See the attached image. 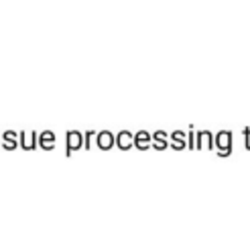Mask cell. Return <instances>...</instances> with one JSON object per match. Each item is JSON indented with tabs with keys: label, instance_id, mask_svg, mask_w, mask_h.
Instances as JSON below:
<instances>
[{
	"label": "cell",
	"instance_id": "cell-5",
	"mask_svg": "<svg viewBox=\"0 0 250 230\" xmlns=\"http://www.w3.org/2000/svg\"><path fill=\"white\" fill-rule=\"evenodd\" d=\"M37 138H39V133H27V131L19 133V143H21V149H27V151L37 149V147H39V143H37Z\"/></svg>",
	"mask_w": 250,
	"mask_h": 230
},
{
	"label": "cell",
	"instance_id": "cell-15",
	"mask_svg": "<svg viewBox=\"0 0 250 230\" xmlns=\"http://www.w3.org/2000/svg\"><path fill=\"white\" fill-rule=\"evenodd\" d=\"M0 140H2V133H0Z\"/></svg>",
	"mask_w": 250,
	"mask_h": 230
},
{
	"label": "cell",
	"instance_id": "cell-2",
	"mask_svg": "<svg viewBox=\"0 0 250 230\" xmlns=\"http://www.w3.org/2000/svg\"><path fill=\"white\" fill-rule=\"evenodd\" d=\"M82 147H83V133L69 131L65 137V155H71V153H76Z\"/></svg>",
	"mask_w": 250,
	"mask_h": 230
},
{
	"label": "cell",
	"instance_id": "cell-4",
	"mask_svg": "<svg viewBox=\"0 0 250 230\" xmlns=\"http://www.w3.org/2000/svg\"><path fill=\"white\" fill-rule=\"evenodd\" d=\"M96 145H98V149L108 151V149H112V147L116 145V137L112 135L110 131H100L96 135Z\"/></svg>",
	"mask_w": 250,
	"mask_h": 230
},
{
	"label": "cell",
	"instance_id": "cell-6",
	"mask_svg": "<svg viewBox=\"0 0 250 230\" xmlns=\"http://www.w3.org/2000/svg\"><path fill=\"white\" fill-rule=\"evenodd\" d=\"M151 143H153V133H146V131L134 133V147L136 149L146 151V149H151Z\"/></svg>",
	"mask_w": 250,
	"mask_h": 230
},
{
	"label": "cell",
	"instance_id": "cell-7",
	"mask_svg": "<svg viewBox=\"0 0 250 230\" xmlns=\"http://www.w3.org/2000/svg\"><path fill=\"white\" fill-rule=\"evenodd\" d=\"M116 147L126 151V149H132L134 147V133H128V131H120L116 135Z\"/></svg>",
	"mask_w": 250,
	"mask_h": 230
},
{
	"label": "cell",
	"instance_id": "cell-9",
	"mask_svg": "<svg viewBox=\"0 0 250 230\" xmlns=\"http://www.w3.org/2000/svg\"><path fill=\"white\" fill-rule=\"evenodd\" d=\"M167 147H169V133H165V131H157V133H153V143H151V149L165 151Z\"/></svg>",
	"mask_w": 250,
	"mask_h": 230
},
{
	"label": "cell",
	"instance_id": "cell-13",
	"mask_svg": "<svg viewBox=\"0 0 250 230\" xmlns=\"http://www.w3.org/2000/svg\"><path fill=\"white\" fill-rule=\"evenodd\" d=\"M187 147L195 149V131L193 129H189V135H187Z\"/></svg>",
	"mask_w": 250,
	"mask_h": 230
},
{
	"label": "cell",
	"instance_id": "cell-14",
	"mask_svg": "<svg viewBox=\"0 0 250 230\" xmlns=\"http://www.w3.org/2000/svg\"><path fill=\"white\" fill-rule=\"evenodd\" d=\"M244 133V147L250 149V126H246V129L242 131Z\"/></svg>",
	"mask_w": 250,
	"mask_h": 230
},
{
	"label": "cell",
	"instance_id": "cell-10",
	"mask_svg": "<svg viewBox=\"0 0 250 230\" xmlns=\"http://www.w3.org/2000/svg\"><path fill=\"white\" fill-rule=\"evenodd\" d=\"M21 143H19V133L15 131H4L2 133V149L6 151H12V149H19Z\"/></svg>",
	"mask_w": 250,
	"mask_h": 230
},
{
	"label": "cell",
	"instance_id": "cell-1",
	"mask_svg": "<svg viewBox=\"0 0 250 230\" xmlns=\"http://www.w3.org/2000/svg\"><path fill=\"white\" fill-rule=\"evenodd\" d=\"M214 143L218 149L220 157H230L232 155V133L230 131H220L214 137Z\"/></svg>",
	"mask_w": 250,
	"mask_h": 230
},
{
	"label": "cell",
	"instance_id": "cell-3",
	"mask_svg": "<svg viewBox=\"0 0 250 230\" xmlns=\"http://www.w3.org/2000/svg\"><path fill=\"white\" fill-rule=\"evenodd\" d=\"M195 149H216L214 135L209 131H197L195 133Z\"/></svg>",
	"mask_w": 250,
	"mask_h": 230
},
{
	"label": "cell",
	"instance_id": "cell-12",
	"mask_svg": "<svg viewBox=\"0 0 250 230\" xmlns=\"http://www.w3.org/2000/svg\"><path fill=\"white\" fill-rule=\"evenodd\" d=\"M96 140V135L94 131H85L83 133V149H92V143Z\"/></svg>",
	"mask_w": 250,
	"mask_h": 230
},
{
	"label": "cell",
	"instance_id": "cell-8",
	"mask_svg": "<svg viewBox=\"0 0 250 230\" xmlns=\"http://www.w3.org/2000/svg\"><path fill=\"white\" fill-rule=\"evenodd\" d=\"M169 145H171V149H175V151L185 149V147H187V135H185L183 131L171 133V135H169Z\"/></svg>",
	"mask_w": 250,
	"mask_h": 230
},
{
	"label": "cell",
	"instance_id": "cell-11",
	"mask_svg": "<svg viewBox=\"0 0 250 230\" xmlns=\"http://www.w3.org/2000/svg\"><path fill=\"white\" fill-rule=\"evenodd\" d=\"M37 143H39V147L45 149V151L55 149V133H51V131L39 133V138H37Z\"/></svg>",
	"mask_w": 250,
	"mask_h": 230
}]
</instances>
